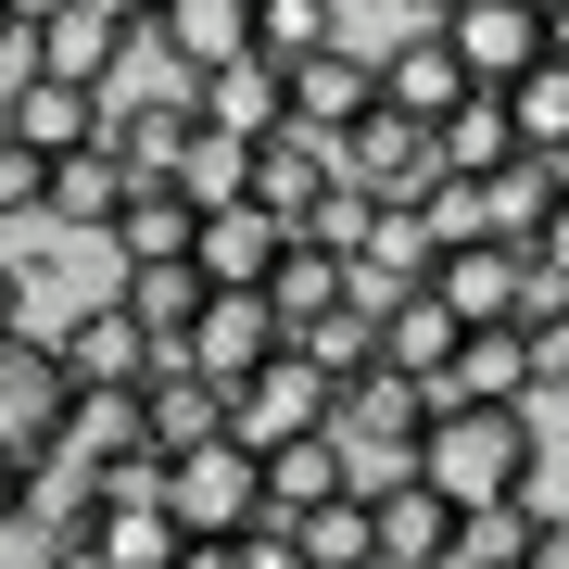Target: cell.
Wrapping results in <instances>:
<instances>
[{
    "label": "cell",
    "instance_id": "obj_1",
    "mask_svg": "<svg viewBox=\"0 0 569 569\" xmlns=\"http://www.w3.org/2000/svg\"><path fill=\"white\" fill-rule=\"evenodd\" d=\"M418 481L443 493L456 519H481V507H531V493H545L531 406H430V430H418Z\"/></svg>",
    "mask_w": 569,
    "mask_h": 569
},
{
    "label": "cell",
    "instance_id": "obj_2",
    "mask_svg": "<svg viewBox=\"0 0 569 569\" xmlns=\"http://www.w3.org/2000/svg\"><path fill=\"white\" fill-rule=\"evenodd\" d=\"M164 519H178L190 545H228V531H253V519H266V468H253L241 430H216V443L164 456Z\"/></svg>",
    "mask_w": 569,
    "mask_h": 569
},
{
    "label": "cell",
    "instance_id": "obj_3",
    "mask_svg": "<svg viewBox=\"0 0 569 569\" xmlns=\"http://www.w3.org/2000/svg\"><path fill=\"white\" fill-rule=\"evenodd\" d=\"M51 367H63V392H127V406H140V392H152V380H164L178 355H164L152 329L127 317L114 291H102L89 317H63V329H51Z\"/></svg>",
    "mask_w": 569,
    "mask_h": 569
},
{
    "label": "cell",
    "instance_id": "obj_4",
    "mask_svg": "<svg viewBox=\"0 0 569 569\" xmlns=\"http://www.w3.org/2000/svg\"><path fill=\"white\" fill-rule=\"evenodd\" d=\"M329 406H342V392H329L317 367H305V355L279 342V355H266V367H253L241 392H228V430H241L253 456H279V443H317V430H329Z\"/></svg>",
    "mask_w": 569,
    "mask_h": 569
},
{
    "label": "cell",
    "instance_id": "obj_5",
    "mask_svg": "<svg viewBox=\"0 0 569 569\" xmlns=\"http://www.w3.org/2000/svg\"><path fill=\"white\" fill-rule=\"evenodd\" d=\"M329 164H342V190L367 216H406L430 178H443V164H430V127H406V114H367V127H342V140H329Z\"/></svg>",
    "mask_w": 569,
    "mask_h": 569
},
{
    "label": "cell",
    "instance_id": "obj_6",
    "mask_svg": "<svg viewBox=\"0 0 569 569\" xmlns=\"http://www.w3.org/2000/svg\"><path fill=\"white\" fill-rule=\"evenodd\" d=\"M266 355H279V317H266V291H203V317L178 329V367H190V380H216V392H241Z\"/></svg>",
    "mask_w": 569,
    "mask_h": 569
},
{
    "label": "cell",
    "instance_id": "obj_7",
    "mask_svg": "<svg viewBox=\"0 0 569 569\" xmlns=\"http://www.w3.org/2000/svg\"><path fill=\"white\" fill-rule=\"evenodd\" d=\"M443 51L468 63V89H519L531 63H545V13H531V0H456Z\"/></svg>",
    "mask_w": 569,
    "mask_h": 569
},
{
    "label": "cell",
    "instance_id": "obj_8",
    "mask_svg": "<svg viewBox=\"0 0 569 569\" xmlns=\"http://www.w3.org/2000/svg\"><path fill=\"white\" fill-rule=\"evenodd\" d=\"M0 140L13 152H39V164H63V152H89L102 140V102H89V89H63V77H0Z\"/></svg>",
    "mask_w": 569,
    "mask_h": 569
},
{
    "label": "cell",
    "instance_id": "obj_9",
    "mask_svg": "<svg viewBox=\"0 0 569 569\" xmlns=\"http://www.w3.org/2000/svg\"><path fill=\"white\" fill-rule=\"evenodd\" d=\"M190 127H203V140H228V152L279 140V127H291V77H266L253 51L216 63V77H190Z\"/></svg>",
    "mask_w": 569,
    "mask_h": 569
},
{
    "label": "cell",
    "instance_id": "obj_10",
    "mask_svg": "<svg viewBox=\"0 0 569 569\" xmlns=\"http://www.w3.org/2000/svg\"><path fill=\"white\" fill-rule=\"evenodd\" d=\"M329 190H342V164H329V140H305V127H279V140H253V152H241V203H253V216H279V228H305Z\"/></svg>",
    "mask_w": 569,
    "mask_h": 569
},
{
    "label": "cell",
    "instance_id": "obj_11",
    "mask_svg": "<svg viewBox=\"0 0 569 569\" xmlns=\"http://www.w3.org/2000/svg\"><path fill=\"white\" fill-rule=\"evenodd\" d=\"M430 291H443L456 329H507L519 291H531V253L519 241H456V253H430Z\"/></svg>",
    "mask_w": 569,
    "mask_h": 569
},
{
    "label": "cell",
    "instance_id": "obj_12",
    "mask_svg": "<svg viewBox=\"0 0 569 569\" xmlns=\"http://www.w3.org/2000/svg\"><path fill=\"white\" fill-rule=\"evenodd\" d=\"M279 253H291V228L253 216V203H203V228H190V279L203 291H266Z\"/></svg>",
    "mask_w": 569,
    "mask_h": 569
},
{
    "label": "cell",
    "instance_id": "obj_13",
    "mask_svg": "<svg viewBox=\"0 0 569 569\" xmlns=\"http://www.w3.org/2000/svg\"><path fill=\"white\" fill-rule=\"evenodd\" d=\"M380 114V51H317V63H291V127L305 140H342V127H367Z\"/></svg>",
    "mask_w": 569,
    "mask_h": 569
},
{
    "label": "cell",
    "instance_id": "obj_14",
    "mask_svg": "<svg viewBox=\"0 0 569 569\" xmlns=\"http://www.w3.org/2000/svg\"><path fill=\"white\" fill-rule=\"evenodd\" d=\"M468 102V63L443 51V26H406V39L380 51V114H406V127H443Z\"/></svg>",
    "mask_w": 569,
    "mask_h": 569
},
{
    "label": "cell",
    "instance_id": "obj_15",
    "mask_svg": "<svg viewBox=\"0 0 569 569\" xmlns=\"http://www.w3.org/2000/svg\"><path fill=\"white\" fill-rule=\"evenodd\" d=\"M430 253H443V241H430L418 216H367V241L342 253V291L380 317V305H406V291H430Z\"/></svg>",
    "mask_w": 569,
    "mask_h": 569
},
{
    "label": "cell",
    "instance_id": "obj_16",
    "mask_svg": "<svg viewBox=\"0 0 569 569\" xmlns=\"http://www.w3.org/2000/svg\"><path fill=\"white\" fill-rule=\"evenodd\" d=\"M51 418H63V367H51L39 329H13V342H0V443L39 456V443H51Z\"/></svg>",
    "mask_w": 569,
    "mask_h": 569
},
{
    "label": "cell",
    "instance_id": "obj_17",
    "mask_svg": "<svg viewBox=\"0 0 569 569\" xmlns=\"http://www.w3.org/2000/svg\"><path fill=\"white\" fill-rule=\"evenodd\" d=\"M329 430H342V443H380V456H418V430H430V392H418V380H392V367H367V380H342Z\"/></svg>",
    "mask_w": 569,
    "mask_h": 569
},
{
    "label": "cell",
    "instance_id": "obj_18",
    "mask_svg": "<svg viewBox=\"0 0 569 569\" xmlns=\"http://www.w3.org/2000/svg\"><path fill=\"white\" fill-rule=\"evenodd\" d=\"M367 557H380V569H443V557H456V507H443L430 481L380 493V507H367Z\"/></svg>",
    "mask_w": 569,
    "mask_h": 569
},
{
    "label": "cell",
    "instance_id": "obj_19",
    "mask_svg": "<svg viewBox=\"0 0 569 569\" xmlns=\"http://www.w3.org/2000/svg\"><path fill=\"white\" fill-rule=\"evenodd\" d=\"M253 468H266V519H279V531H305V519H329V507H355V493H342V443H329V430H317V443L253 456Z\"/></svg>",
    "mask_w": 569,
    "mask_h": 569
},
{
    "label": "cell",
    "instance_id": "obj_20",
    "mask_svg": "<svg viewBox=\"0 0 569 569\" xmlns=\"http://www.w3.org/2000/svg\"><path fill=\"white\" fill-rule=\"evenodd\" d=\"M468 329L443 317V291H406V305H380V367L392 380H418V392H443V367H456Z\"/></svg>",
    "mask_w": 569,
    "mask_h": 569
},
{
    "label": "cell",
    "instance_id": "obj_21",
    "mask_svg": "<svg viewBox=\"0 0 569 569\" xmlns=\"http://www.w3.org/2000/svg\"><path fill=\"white\" fill-rule=\"evenodd\" d=\"M430 164H443V178H468V190H481V178H507V164H519V127H507V102H493V89H468V102H456L443 127H430Z\"/></svg>",
    "mask_w": 569,
    "mask_h": 569
},
{
    "label": "cell",
    "instance_id": "obj_22",
    "mask_svg": "<svg viewBox=\"0 0 569 569\" xmlns=\"http://www.w3.org/2000/svg\"><path fill=\"white\" fill-rule=\"evenodd\" d=\"M114 216H127V164L89 140V152H63L51 164V190H39V228H102L114 241Z\"/></svg>",
    "mask_w": 569,
    "mask_h": 569
},
{
    "label": "cell",
    "instance_id": "obj_23",
    "mask_svg": "<svg viewBox=\"0 0 569 569\" xmlns=\"http://www.w3.org/2000/svg\"><path fill=\"white\" fill-rule=\"evenodd\" d=\"M355 291H342V253H317V241H291L279 266H266V317H279V342H305L317 317H342Z\"/></svg>",
    "mask_w": 569,
    "mask_h": 569
},
{
    "label": "cell",
    "instance_id": "obj_24",
    "mask_svg": "<svg viewBox=\"0 0 569 569\" xmlns=\"http://www.w3.org/2000/svg\"><path fill=\"white\" fill-rule=\"evenodd\" d=\"M430 406H531V355H519V329H468Z\"/></svg>",
    "mask_w": 569,
    "mask_h": 569
},
{
    "label": "cell",
    "instance_id": "obj_25",
    "mask_svg": "<svg viewBox=\"0 0 569 569\" xmlns=\"http://www.w3.org/2000/svg\"><path fill=\"white\" fill-rule=\"evenodd\" d=\"M152 39L178 51L190 77H216V63H241V51H253V0H164Z\"/></svg>",
    "mask_w": 569,
    "mask_h": 569
},
{
    "label": "cell",
    "instance_id": "obj_26",
    "mask_svg": "<svg viewBox=\"0 0 569 569\" xmlns=\"http://www.w3.org/2000/svg\"><path fill=\"white\" fill-rule=\"evenodd\" d=\"M557 203H569V164H545V152H519L507 178H481V228H493V241H519V253L545 241Z\"/></svg>",
    "mask_w": 569,
    "mask_h": 569
},
{
    "label": "cell",
    "instance_id": "obj_27",
    "mask_svg": "<svg viewBox=\"0 0 569 569\" xmlns=\"http://www.w3.org/2000/svg\"><path fill=\"white\" fill-rule=\"evenodd\" d=\"M216 430H228V392L190 380V367H164V380L140 392V443L152 456H190V443H216Z\"/></svg>",
    "mask_w": 569,
    "mask_h": 569
},
{
    "label": "cell",
    "instance_id": "obj_28",
    "mask_svg": "<svg viewBox=\"0 0 569 569\" xmlns=\"http://www.w3.org/2000/svg\"><path fill=\"white\" fill-rule=\"evenodd\" d=\"M190 228H203V203H190L178 178H164V190H127L114 253H127V266H190Z\"/></svg>",
    "mask_w": 569,
    "mask_h": 569
},
{
    "label": "cell",
    "instance_id": "obj_29",
    "mask_svg": "<svg viewBox=\"0 0 569 569\" xmlns=\"http://www.w3.org/2000/svg\"><path fill=\"white\" fill-rule=\"evenodd\" d=\"M77 545L102 557V569H178V557H190V531L164 519V507H114V519H77Z\"/></svg>",
    "mask_w": 569,
    "mask_h": 569
},
{
    "label": "cell",
    "instance_id": "obj_30",
    "mask_svg": "<svg viewBox=\"0 0 569 569\" xmlns=\"http://www.w3.org/2000/svg\"><path fill=\"white\" fill-rule=\"evenodd\" d=\"M317 51H342V13H329V0H253V63L266 77H291V63H317Z\"/></svg>",
    "mask_w": 569,
    "mask_h": 569
},
{
    "label": "cell",
    "instance_id": "obj_31",
    "mask_svg": "<svg viewBox=\"0 0 569 569\" xmlns=\"http://www.w3.org/2000/svg\"><path fill=\"white\" fill-rule=\"evenodd\" d=\"M507 102V127H519V152H545V164H569V63H531L519 89H493Z\"/></svg>",
    "mask_w": 569,
    "mask_h": 569
},
{
    "label": "cell",
    "instance_id": "obj_32",
    "mask_svg": "<svg viewBox=\"0 0 569 569\" xmlns=\"http://www.w3.org/2000/svg\"><path fill=\"white\" fill-rule=\"evenodd\" d=\"M114 305L140 317V329H152L164 355H178V329L203 317V279H190V266H127V279H114Z\"/></svg>",
    "mask_w": 569,
    "mask_h": 569
},
{
    "label": "cell",
    "instance_id": "obj_33",
    "mask_svg": "<svg viewBox=\"0 0 569 569\" xmlns=\"http://www.w3.org/2000/svg\"><path fill=\"white\" fill-rule=\"evenodd\" d=\"M291 545H305V569H380V557H367V507H329V519L291 531Z\"/></svg>",
    "mask_w": 569,
    "mask_h": 569
},
{
    "label": "cell",
    "instance_id": "obj_34",
    "mask_svg": "<svg viewBox=\"0 0 569 569\" xmlns=\"http://www.w3.org/2000/svg\"><path fill=\"white\" fill-rule=\"evenodd\" d=\"M39 190H51V164H39V152H13V140H0V228H13V216H39Z\"/></svg>",
    "mask_w": 569,
    "mask_h": 569
},
{
    "label": "cell",
    "instance_id": "obj_35",
    "mask_svg": "<svg viewBox=\"0 0 569 569\" xmlns=\"http://www.w3.org/2000/svg\"><path fill=\"white\" fill-rule=\"evenodd\" d=\"M228 569H305V545L279 519H253V531H228Z\"/></svg>",
    "mask_w": 569,
    "mask_h": 569
},
{
    "label": "cell",
    "instance_id": "obj_36",
    "mask_svg": "<svg viewBox=\"0 0 569 569\" xmlns=\"http://www.w3.org/2000/svg\"><path fill=\"white\" fill-rule=\"evenodd\" d=\"M519 569H569V507L531 493V557H519Z\"/></svg>",
    "mask_w": 569,
    "mask_h": 569
},
{
    "label": "cell",
    "instance_id": "obj_37",
    "mask_svg": "<svg viewBox=\"0 0 569 569\" xmlns=\"http://www.w3.org/2000/svg\"><path fill=\"white\" fill-rule=\"evenodd\" d=\"M13 531H26V456L0 443V545H13Z\"/></svg>",
    "mask_w": 569,
    "mask_h": 569
},
{
    "label": "cell",
    "instance_id": "obj_38",
    "mask_svg": "<svg viewBox=\"0 0 569 569\" xmlns=\"http://www.w3.org/2000/svg\"><path fill=\"white\" fill-rule=\"evenodd\" d=\"M531 266H545V279H557V291H569V203H557V216H545V241H531Z\"/></svg>",
    "mask_w": 569,
    "mask_h": 569
},
{
    "label": "cell",
    "instance_id": "obj_39",
    "mask_svg": "<svg viewBox=\"0 0 569 569\" xmlns=\"http://www.w3.org/2000/svg\"><path fill=\"white\" fill-rule=\"evenodd\" d=\"M26 329V253H0V342Z\"/></svg>",
    "mask_w": 569,
    "mask_h": 569
},
{
    "label": "cell",
    "instance_id": "obj_40",
    "mask_svg": "<svg viewBox=\"0 0 569 569\" xmlns=\"http://www.w3.org/2000/svg\"><path fill=\"white\" fill-rule=\"evenodd\" d=\"M0 13H13V51H26V39H39L51 13H77V0H0Z\"/></svg>",
    "mask_w": 569,
    "mask_h": 569
},
{
    "label": "cell",
    "instance_id": "obj_41",
    "mask_svg": "<svg viewBox=\"0 0 569 569\" xmlns=\"http://www.w3.org/2000/svg\"><path fill=\"white\" fill-rule=\"evenodd\" d=\"M39 569H102V557H89L77 531H39Z\"/></svg>",
    "mask_w": 569,
    "mask_h": 569
},
{
    "label": "cell",
    "instance_id": "obj_42",
    "mask_svg": "<svg viewBox=\"0 0 569 569\" xmlns=\"http://www.w3.org/2000/svg\"><path fill=\"white\" fill-rule=\"evenodd\" d=\"M89 13H102V26H127V39H140V26L164 13V0H89Z\"/></svg>",
    "mask_w": 569,
    "mask_h": 569
},
{
    "label": "cell",
    "instance_id": "obj_43",
    "mask_svg": "<svg viewBox=\"0 0 569 569\" xmlns=\"http://www.w3.org/2000/svg\"><path fill=\"white\" fill-rule=\"evenodd\" d=\"M545 63H569V0H545Z\"/></svg>",
    "mask_w": 569,
    "mask_h": 569
},
{
    "label": "cell",
    "instance_id": "obj_44",
    "mask_svg": "<svg viewBox=\"0 0 569 569\" xmlns=\"http://www.w3.org/2000/svg\"><path fill=\"white\" fill-rule=\"evenodd\" d=\"M443 13H456V0H406V26H443Z\"/></svg>",
    "mask_w": 569,
    "mask_h": 569
},
{
    "label": "cell",
    "instance_id": "obj_45",
    "mask_svg": "<svg viewBox=\"0 0 569 569\" xmlns=\"http://www.w3.org/2000/svg\"><path fill=\"white\" fill-rule=\"evenodd\" d=\"M0 77H13V13H0Z\"/></svg>",
    "mask_w": 569,
    "mask_h": 569
},
{
    "label": "cell",
    "instance_id": "obj_46",
    "mask_svg": "<svg viewBox=\"0 0 569 569\" xmlns=\"http://www.w3.org/2000/svg\"><path fill=\"white\" fill-rule=\"evenodd\" d=\"M531 13H545V0H531Z\"/></svg>",
    "mask_w": 569,
    "mask_h": 569
}]
</instances>
